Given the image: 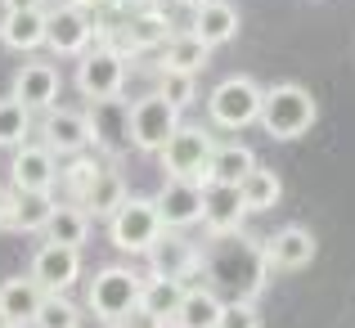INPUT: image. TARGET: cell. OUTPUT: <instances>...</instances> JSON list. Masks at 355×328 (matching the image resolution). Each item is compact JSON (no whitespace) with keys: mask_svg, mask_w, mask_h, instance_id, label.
Masks as SVG:
<instances>
[{"mask_svg":"<svg viewBox=\"0 0 355 328\" xmlns=\"http://www.w3.org/2000/svg\"><path fill=\"white\" fill-rule=\"evenodd\" d=\"M202 270L211 275L216 293H230V302H257V293L266 288V275H270L261 243H252L248 234L211 239V248H202Z\"/></svg>","mask_w":355,"mask_h":328,"instance_id":"cell-1","label":"cell"},{"mask_svg":"<svg viewBox=\"0 0 355 328\" xmlns=\"http://www.w3.org/2000/svg\"><path fill=\"white\" fill-rule=\"evenodd\" d=\"M315 121H320V104H315V95L302 86V81H279V86H266L261 130H266L270 139H279V144L302 139Z\"/></svg>","mask_w":355,"mask_h":328,"instance_id":"cell-2","label":"cell"},{"mask_svg":"<svg viewBox=\"0 0 355 328\" xmlns=\"http://www.w3.org/2000/svg\"><path fill=\"white\" fill-rule=\"evenodd\" d=\"M261 104H266V86L248 72H234L207 95V121L220 130H243L261 121Z\"/></svg>","mask_w":355,"mask_h":328,"instance_id":"cell-3","label":"cell"},{"mask_svg":"<svg viewBox=\"0 0 355 328\" xmlns=\"http://www.w3.org/2000/svg\"><path fill=\"white\" fill-rule=\"evenodd\" d=\"M162 212H157L153 198H126L108 221V243L126 257H148L157 239H162Z\"/></svg>","mask_w":355,"mask_h":328,"instance_id":"cell-4","label":"cell"},{"mask_svg":"<svg viewBox=\"0 0 355 328\" xmlns=\"http://www.w3.org/2000/svg\"><path fill=\"white\" fill-rule=\"evenodd\" d=\"M139 293H144V279L126 266H104L95 279H90V293H86V306L95 320L104 324H121V315L139 306Z\"/></svg>","mask_w":355,"mask_h":328,"instance_id":"cell-5","label":"cell"},{"mask_svg":"<svg viewBox=\"0 0 355 328\" xmlns=\"http://www.w3.org/2000/svg\"><path fill=\"white\" fill-rule=\"evenodd\" d=\"M180 126V108L166 95H144L130 104V148H139V153H162Z\"/></svg>","mask_w":355,"mask_h":328,"instance_id":"cell-6","label":"cell"},{"mask_svg":"<svg viewBox=\"0 0 355 328\" xmlns=\"http://www.w3.org/2000/svg\"><path fill=\"white\" fill-rule=\"evenodd\" d=\"M216 153V139H211L207 126H180L171 135V144L162 148V171L166 180H198L207 184V162Z\"/></svg>","mask_w":355,"mask_h":328,"instance_id":"cell-7","label":"cell"},{"mask_svg":"<svg viewBox=\"0 0 355 328\" xmlns=\"http://www.w3.org/2000/svg\"><path fill=\"white\" fill-rule=\"evenodd\" d=\"M126 86V50L121 45H95L77 59V90L95 104V99H113Z\"/></svg>","mask_w":355,"mask_h":328,"instance_id":"cell-8","label":"cell"},{"mask_svg":"<svg viewBox=\"0 0 355 328\" xmlns=\"http://www.w3.org/2000/svg\"><path fill=\"white\" fill-rule=\"evenodd\" d=\"M148 275L153 279H180V284H193L202 275V248H193L180 230H162V239L148 248Z\"/></svg>","mask_w":355,"mask_h":328,"instance_id":"cell-9","label":"cell"},{"mask_svg":"<svg viewBox=\"0 0 355 328\" xmlns=\"http://www.w3.org/2000/svg\"><path fill=\"white\" fill-rule=\"evenodd\" d=\"M27 275H32L45 293H68V288L81 279V248L45 239L41 248L32 252V270H27Z\"/></svg>","mask_w":355,"mask_h":328,"instance_id":"cell-10","label":"cell"},{"mask_svg":"<svg viewBox=\"0 0 355 328\" xmlns=\"http://www.w3.org/2000/svg\"><path fill=\"white\" fill-rule=\"evenodd\" d=\"M41 144L50 153H63V157H77L95 144V130H90V117L77 108H50L41 121Z\"/></svg>","mask_w":355,"mask_h":328,"instance_id":"cell-11","label":"cell"},{"mask_svg":"<svg viewBox=\"0 0 355 328\" xmlns=\"http://www.w3.org/2000/svg\"><path fill=\"white\" fill-rule=\"evenodd\" d=\"M261 252H266L270 270H279V275H297V270H306L315 261L320 243H315V234L306 230V225H284V230H275L266 243H261Z\"/></svg>","mask_w":355,"mask_h":328,"instance_id":"cell-12","label":"cell"},{"mask_svg":"<svg viewBox=\"0 0 355 328\" xmlns=\"http://www.w3.org/2000/svg\"><path fill=\"white\" fill-rule=\"evenodd\" d=\"M157 212H162L166 230H189V225H202V202H207V184L198 180H162L157 189Z\"/></svg>","mask_w":355,"mask_h":328,"instance_id":"cell-13","label":"cell"},{"mask_svg":"<svg viewBox=\"0 0 355 328\" xmlns=\"http://www.w3.org/2000/svg\"><path fill=\"white\" fill-rule=\"evenodd\" d=\"M59 90H63V77L50 59H27L23 68L14 72V99H23L32 112L36 108L41 112L59 108Z\"/></svg>","mask_w":355,"mask_h":328,"instance_id":"cell-14","label":"cell"},{"mask_svg":"<svg viewBox=\"0 0 355 328\" xmlns=\"http://www.w3.org/2000/svg\"><path fill=\"white\" fill-rule=\"evenodd\" d=\"M95 32L99 27L90 23L86 9L59 5V9H50V36H45V45H50L54 54H63V59H81V54L90 50V36Z\"/></svg>","mask_w":355,"mask_h":328,"instance_id":"cell-15","label":"cell"},{"mask_svg":"<svg viewBox=\"0 0 355 328\" xmlns=\"http://www.w3.org/2000/svg\"><path fill=\"white\" fill-rule=\"evenodd\" d=\"M86 117H90V130H95V144L104 148L108 157L126 153V144H130V104H126V99H121V95L95 99Z\"/></svg>","mask_w":355,"mask_h":328,"instance_id":"cell-16","label":"cell"},{"mask_svg":"<svg viewBox=\"0 0 355 328\" xmlns=\"http://www.w3.org/2000/svg\"><path fill=\"white\" fill-rule=\"evenodd\" d=\"M248 202H243V189L234 184H207V202H202V230L211 239H225V234H243V221H248Z\"/></svg>","mask_w":355,"mask_h":328,"instance_id":"cell-17","label":"cell"},{"mask_svg":"<svg viewBox=\"0 0 355 328\" xmlns=\"http://www.w3.org/2000/svg\"><path fill=\"white\" fill-rule=\"evenodd\" d=\"M54 157L45 144H23L14 148V162H9V180H14L18 193H50L54 189V175H59V166H54Z\"/></svg>","mask_w":355,"mask_h":328,"instance_id":"cell-18","label":"cell"},{"mask_svg":"<svg viewBox=\"0 0 355 328\" xmlns=\"http://www.w3.org/2000/svg\"><path fill=\"white\" fill-rule=\"evenodd\" d=\"M41 306H45V288L36 284L32 275H18V279H5V284H0V324L27 328V324H36Z\"/></svg>","mask_w":355,"mask_h":328,"instance_id":"cell-19","label":"cell"},{"mask_svg":"<svg viewBox=\"0 0 355 328\" xmlns=\"http://www.w3.org/2000/svg\"><path fill=\"white\" fill-rule=\"evenodd\" d=\"M50 36V14L45 9H5L0 18V45L14 54H32Z\"/></svg>","mask_w":355,"mask_h":328,"instance_id":"cell-20","label":"cell"},{"mask_svg":"<svg viewBox=\"0 0 355 328\" xmlns=\"http://www.w3.org/2000/svg\"><path fill=\"white\" fill-rule=\"evenodd\" d=\"M189 32L216 50V45H225V41H234V36H239V9L230 5V0H207L202 9H193Z\"/></svg>","mask_w":355,"mask_h":328,"instance_id":"cell-21","label":"cell"},{"mask_svg":"<svg viewBox=\"0 0 355 328\" xmlns=\"http://www.w3.org/2000/svg\"><path fill=\"white\" fill-rule=\"evenodd\" d=\"M171 36H175L171 18H166L162 9H139V14H130L126 27H121V45H126V50H162Z\"/></svg>","mask_w":355,"mask_h":328,"instance_id":"cell-22","label":"cell"},{"mask_svg":"<svg viewBox=\"0 0 355 328\" xmlns=\"http://www.w3.org/2000/svg\"><path fill=\"white\" fill-rule=\"evenodd\" d=\"M220 311H225V297H220L216 288L211 284H189V293H184V302H180V311H175L171 324H180V328H216Z\"/></svg>","mask_w":355,"mask_h":328,"instance_id":"cell-23","label":"cell"},{"mask_svg":"<svg viewBox=\"0 0 355 328\" xmlns=\"http://www.w3.org/2000/svg\"><path fill=\"white\" fill-rule=\"evenodd\" d=\"M257 166L261 162L248 144H216V153H211V162H207V184H234L239 189Z\"/></svg>","mask_w":355,"mask_h":328,"instance_id":"cell-24","label":"cell"},{"mask_svg":"<svg viewBox=\"0 0 355 328\" xmlns=\"http://www.w3.org/2000/svg\"><path fill=\"white\" fill-rule=\"evenodd\" d=\"M207 63H211V45L198 41L193 32H175L162 45V72H189V77H198Z\"/></svg>","mask_w":355,"mask_h":328,"instance_id":"cell-25","label":"cell"},{"mask_svg":"<svg viewBox=\"0 0 355 328\" xmlns=\"http://www.w3.org/2000/svg\"><path fill=\"white\" fill-rule=\"evenodd\" d=\"M126 198H130V193H126V180H121V171H117V166H104V175H99V180L86 189L81 207H86L90 221H113V212H117Z\"/></svg>","mask_w":355,"mask_h":328,"instance_id":"cell-26","label":"cell"},{"mask_svg":"<svg viewBox=\"0 0 355 328\" xmlns=\"http://www.w3.org/2000/svg\"><path fill=\"white\" fill-rule=\"evenodd\" d=\"M50 216H54L50 193H18L14 189V207H9V230L14 234H45Z\"/></svg>","mask_w":355,"mask_h":328,"instance_id":"cell-27","label":"cell"},{"mask_svg":"<svg viewBox=\"0 0 355 328\" xmlns=\"http://www.w3.org/2000/svg\"><path fill=\"white\" fill-rule=\"evenodd\" d=\"M45 239L50 243H68V248H81V243L90 239V216L81 202H63V207H54L50 225H45Z\"/></svg>","mask_w":355,"mask_h":328,"instance_id":"cell-28","label":"cell"},{"mask_svg":"<svg viewBox=\"0 0 355 328\" xmlns=\"http://www.w3.org/2000/svg\"><path fill=\"white\" fill-rule=\"evenodd\" d=\"M184 293H189V284H180V279H153V275H148L144 293H139V306L153 311V315H162V320L171 324L175 311H180V302H184Z\"/></svg>","mask_w":355,"mask_h":328,"instance_id":"cell-29","label":"cell"},{"mask_svg":"<svg viewBox=\"0 0 355 328\" xmlns=\"http://www.w3.org/2000/svg\"><path fill=\"white\" fill-rule=\"evenodd\" d=\"M32 135V108L23 99L5 95L0 99V148H23Z\"/></svg>","mask_w":355,"mask_h":328,"instance_id":"cell-30","label":"cell"},{"mask_svg":"<svg viewBox=\"0 0 355 328\" xmlns=\"http://www.w3.org/2000/svg\"><path fill=\"white\" fill-rule=\"evenodd\" d=\"M239 189H243L248 212H270V207H279V198H284V180H279L270 166H257V171H252Z\"/></svg>","mask_w":355,"mask_h":328,"instance_id":"cell-31","label":"cell"},{"mask_svg":"<svg viewBox=\"0 0 355 328\" xmlns=\"http://www.w3.org/2000/svg\"><path fill=\"white\" fill-rule=\"evenodd\" d=\"M63 189H68L72 193V198H86V189H90V184H95L99 180V175H104V162H95V157H86V153H77V157H72V162L68 166H63Z\"/></svg>","mask_w":355,"mask_h":328,"instance_id":"cell-32","label":"cell"},{"mask_svg":"<svg viewBox=\"0 0 355 328\" xmlns=\"http://www.w3.org/2000/svg\"><path fill=\"white\" fill-rule=\"evenodd\" d=\"M36 328H81V311L68 302V293H45V306L36 315Z\"/></svg>","mask_w":355,"mask_h":328,"instance_id":"cell-33","label":"cell"},{"mask_svg":"<svg viewBox=\"0 0 355 328\" xmlns=\"http://www.w3.org/2000/svg\"><path fill=\"white\" fill-rule=\"evenodd\" d=\"M157 95H166L175 108H189L193 99H198V77H189V72H162V81H157Z\"/></svg>","mask_w":355,"mask_h":328,"instance_id":"cell-34","label":"cell"},{"mask_svg":"<svg viewBox=\"0 0 355 328\" xmlns=\"http://www.w3.org/2000/svg\"><path fill=\"white\" fill-rule=\"evenodd\" d=\"M216 328H261V311L257 302H225Z\"/></svg>","mask_w":355,"mask_h":328,"instance_id":"cell-35","label":"cell"},{"mask_svg":"<svg viewBox=\"0 0 355 328\" xmlns=\"http://www.w3.org/2000/svg\"><path fill=\"white\" fill-rule=\"evenodd\" d=\"M121 328H166V320L153 315V311H144V306H135V311L121 315Z\"/></svg>","mask_w":355,"mask_h":328,"instance_id":"cell-36","label":"cell"},{"mask_svg":"<svg viewBox=\"0 0 355 328\" xmlns=\"http://www.w3.org/2000/svg\"><path fill=\"white\" fill-rule=\"evenodd\" d=\"M9 207H14V189H0V230H9Z\"/></svg>","mask_w":355,"mask_h":328,"instance_id":"cell-37","label":"cell"},{"mask_svg":"<svg viewBox=\"0 0 355 328\" xmlns=\"http://www.w3.org/2000/svg\"><path fill=\"white\" fill-rule=\"evenodd\" d=\"M117 9H126V14H139V9H157V0H113Z\"/></svg>","mask_w":355,"mask_h":328,"instance_id":"cell-38","label":"cell"},{"mask_svg":"<svg viewBox=\"0 0 355 328\" xmlns=\"http://www.w3.org/2000/svg\"><path fill=\"white\" fill-rule=\"evenodd\" d=\"M68 5H77V9H86V14H95V9L113 5V0H68Z\"/></svg>","mask_w":355,"mask_h":328,"instance_id":"cell-39","label":"cell"},{"mask_svg":"<svg viewBox=\"0 0 355 328\" xmlns=\"http://www.w3.org/2000/svg\"><path fill=\"white\" fill-rule=\"evenodd\" d=\"M5 9H45V0H5Z\"/></svg>","mask_w":355,"mask_h":328,"instance_id":"cell-40","label":"cell"},{"mask_svg":"<svg viewBox=\"0 0 355 328\" xmlns=\"http://www.w3.org/2000/svg\"><path fill=\"white\" fill-rule=\"evenodd\" d=\"M175 5H184V9H202L207 0H175Z\"/></svg>","mask_w":355,"mask_h":328,"instance_id":"cell-41","label":"cell"},{"mask_svg":"<svg viewBox=\"0 0 355 328\" xmlns=\"http://www.w3.org/2000/svg\"><path fill=\"white\" fill-rule=\"evenodd\" d=\"M166 328H180V324H166Z\"/></svg>","mask_w":355,"mask_h":328,"instance_id":"cell-42","label":"cell"},{"mask_svg":"<svg viewBox=\"0 0 355 328\" xmlns=\"http://www.w3.org/2000/svg\"><path fill=\"white\" fill-rule=\"evenodd\" d=\"M0 328H14V324H0Z\"/></svg>","mask_w":355,"mask_h":328,"instance_id":"cell-43","label":"cell"},{"mask_svg":"<svg viewBox=\"0 0 355 328\" xmlns=\"http://www.w3.org/2000/svg\"><path fill=\"white\" fill-rule=\"evenodd\" d=\"M108 328H121V324H108Z\"/></svg>","mask_w":355,"mask_h":328,"instance_id":"cell-44","label":"cell"}]
</instances>
